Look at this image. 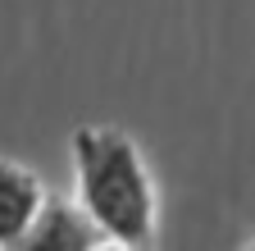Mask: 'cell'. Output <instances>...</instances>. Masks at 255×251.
I'll return each instance as SVG.
<instances>
[{
	"label": "cell",
	"mask_w": 255,
	"mask_h": 251,
	"mask_svg": "<svg viewBox=\"0 0 255 251\" xmlns=\"http://www.w3.org/2000/svg\"><path fill=\"white\" fill-rule=\"evenodd\" d=\"M73 183H78V206L105 238L132 242L141 251L150 247L159 201L141 151L123 128L82 123L73 133Z\"/></svg>",
	"instance_id": "cell-1"
},
{
	"label": "cell",
	"mask_w": 255,
	"mask_h": 251,
	"mask_svg": "<svg viewBox=\"0 0 255 251\" xmlns=\"http://www.w3.org/2000/svg\"><path fill=\"white\" fill-rule=\"evenodd\" d=\"M46 187L41 178L23 169L18 160H5L0 155V251H9L32 224H37V215L46 210Z\"/></svg>",
	"instance_id": "cell-2"
},
{
	"label": "cell",
	"mask_w": 255,
	"mask_h": 251,
	"mask_svg": "<svg viewBox=\"0 0 255 251\" xmlns=\"http://www.w3.org/2000/svg\"><path fill=\"white\" fill-rule=\"evenodd\" d=\"M101 238V229L87 219L82 206L69 201H46V210L9 251H91V242Z\"/></svg>",
	"instance_id": "cell-3"
},
{
	"label": "cell",
	"mask_w": 255,
	"mask_h": 251,
	"mask_svg": "<svg viewBox=\"0 0 255 251\" xmlns=\"http://www.w3.org/2000/svg\"><path fill=\"white\" fill-rule=\"evenodd\" d=\"M91 251H141V247H132V242H119V238H105V233H101V238L91 242Z\"/></svg>",
	"instance_id": "cell-4"
},
{
	"label": "cell",
	"mask_w": 255,
	"mask_h": 251,
	"mask_svg": "<svg viewBox=\"0 0 255 251\" xmlns=\"http://www.w3.org/2000/svg\"><path fill=\"white\" fill-rule=\"evenodd\" d=\"M246 251H255V242H251V247H246Z\"/></svg>",
	"instance_id": "cell-5"
}]
</instances>
